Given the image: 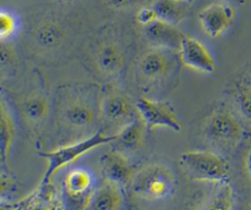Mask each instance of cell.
Wrapping results in <instances>:
<instances>
[{
	"instance_id": "1",
	"label": "cell",
	"mask_w": 251,
	"mask_h": 210,
	"mask_svg": "<svg viewBox=\"0 0 251 210\" xmlns=\"http://www.w3.org/2000/svg\"><path fill=\"white\" fill-rule=\"evenodd\" d=\"M101 93L102 88L93 83H69L57 88L54 122L61 144L80 141L100 129Z\"/></svg>"
},
{
	"instance_id": "2",
	"label": "cell",
	"mask_w": 251,
	"mask_h": 210,
	"mask_svg": "<svg viewBox=\"0 0 251 210\" xmlns=\"http://www.w3.org/2000/svg\"><path fill=\"white\" fill-rule=\"evenodd\" d=\"M178 51L149 47L136 63L137 85L143 96L159 100L178 83L181 66Z\"/></svg>"
},
{
	"instance_id": "3",
	"label": "cell",
	"mask_w": 251,
	"mask_h": 210,
	"mask_svg": "<svg viewBox=\"0 0 251 210\" xmlns=\"http://www.w3.org/2000/svg\"><path fill=\"white\" fill-rule=\"evenodd\" d=\"M202 133L205 141L219 150H232L243 137L239 115L226 105L216 106L204 119Z\"/></svg>"
},
{
	"instance_id": "4",
	"label": "cell",
	"mask_w": 251,
	"mask_h": 210,
	"mask_svg": "<svg viewBox=\"0 0 251 210\" xmlns=\"http://www.w3.org/2000/svg\"><path fill=\"white\" fill-rule=\"evenodd\" d=\"M176 185V174L170 166L162 162H153L134 172L128 188L138 198L161 200L172 195Z\"/></svg>"
},
{
	"instance_id": "5",
	"label": "cell",
	"mask_w": 251,
	"mask_h": 210,
	"mask_svg": "<svg viewBox=\"0 0 251 210\" xmlns=\"http://www.w3.org/2000/svg\"><path fill=\"white\" fill-rule=\"evenodd\" d=\"M184 175L191 181L212 184H226L230 181V167L217 152L208 150H186L178 158Z\"/></svg>"
},
{
	"instance_id": "6",
	"label": "cell",
	"mask_w": 251,
	"mask_h": 210,
	"mask_svg": "<svg viewBox=\"0 0 251 210\" xmlns=\"http://www.w3.org/2000/svg\"><path fill=\"white\" fill-rule=\"evenodd\" d=\"M114 138L115 134L109 135L102 128H100L88 138L59 146L57 148L50 151H39V155L44 157L48 162L46 171L40 181V184H47L51 182L53 175L58 170L73 163L88 151L100 146L110 144Z\"/></svg>"
},
{
	"instance_id": "7",
	"label": "cell",
	"mask_w": 251,
	"mask_h": 210,
	"mask_svg": "<svg viewBox=\"0 0 251 210\" xmlns=\"http://www.w3.org/2000/svg\"><path fill=\"white\" fill-rule=\"evenodd\" d=\"M138 115L135 103L133 104L126 93L112 84H107L102 88L100 128L107 134L110 130L112 135L116 134Z\"/></svg>"
},
{
	"instance_id": "8",
	"label": "cell",
	"mask_w": 251,
	"mask_h": 210,
	"mask_svg": "<svg viewBox=\"0 0 251 210\" xmlns=\"http://www.w3.org/2000/svg\"><path fill=\"white\" fill-rule=\"evenodd\" d=\"M96 189L93 172L85 167H75L67 172L62 185L63 206L69 209H87Z\"/></svg>"
},
{
	"instance_id": "9",
	"label": "cell",
	"mask_w": 251,
	"mask_h": 210,
	"mask_svg": "<svg viewBox=\"0 0 251 210\" xmlns=\"http://www.w3.org/2000/svg\"><path fill=\"white\" fill-rule=\"evenodd\" d=\"M90 59L95 71L108 80L118 79L126 64L125 49L112 34L104 35L94 44Z\"/></svg>"
},
{
	"instance_id": "10",
	"label": "cell",
	"mask_w": 251,
	"mask_h": 210,
	"mask_svg": "<svg viewBox=\"0 0 251 210\" xmlns=\"http://www.w3.org/2000/svg\"><path fill=\"white\" fill-rule=\"evenodd\" d=\"M136 109L149 130L168 128L179 132L182 128L174 106L168 102L140 96L135 101Z\"/></svg>"
},
{
	"instance_id": "11",
	"label": "cell",
	"mask_w": 251,
	"mask_h": 210,
	"mask_svg": "<svg viewBox=\"0 0 251 210\" xmlns=\"http://www.w3.org/2000/svg\"><path fill=\"white\" fill-rule=\"evenodd\" d=\"M51 108L48 95L40 89H34L21 99L19 111L25 126L32 134L38 133L45 123Z\"/></svg>"
},
{
	"instance_id": "12",
	"label": "cell",
	"mask_w": 251,
	"mask_h": 210,
	"mask_svg": "<svg viewBox=\"0 0 251 210\" xmlns=\"http://www.w3.org/2000/svg\"><path fill=\"white\" fill-rule=\"evenodd\" d=\"M179 60L182 66L198 72L211 74L217 70V64L213 55L197 38L184 34L179 49Z\"/></svg>"
},
{
	"instance_id": "13",
	"label": "cell",
	"mask_w": 251,
	"mask_h": 210,
	"mask_svg": "<svg viewBox=\"0 0 251 210\" xmlns=\"http://www.w3.org/2000/svg\"><path fill=\"white\" fill-rule=\"evenodd\" d=\"M234 16L233 5L226 2L212 3L199 12L198 21L206 35L217 38L229 27Z\"/></svg>"
},
{
	"instance_id": "14",
	"label": "cell",
	"mask_w": 251,
	"mask_h": 210,
	"mask_svg": "<svg viewBox=\"0 0 251 210\" xmlns=\"http://www.w3.org/2000/svg\"><path fill=\"white\" fill-rule=\"evenodd\" d=\"M99 164L104 180L117 183L123 188L129 185L135 172L126 153L113 148L100 156Z\"/></svg>"
},
{
	"instance_id": "15",
	"label": "cell",
	"mask_w": 251,
	"mask_h": 210,
	"mask_svg": "<svg viewBox=\"0 0 251 210\" xmlns=\"http://www.w3.org/2000/svg\"><path fill=\"white\" fill-rule=\"evenodd\" d=\"M142 27L144 37L150 47H162L178 51L184 33L177 28V25L158 19Z\"/></svg>"
},
{
	"instance_id": "16",
	"label": "cell",
	"mask_w": 251,
	"mask_h": 210,
	"mask_svg": "<svg viewBox=\"0 0 251 210\" xmlns=\"http://www.w3.org/2000/svg\"><path fill=\"white\" fill-rule=\"evenodd\" d=\"M31 36L37 47L52 51L62 46L67 37V29L59 20L47 18L40 20L32 27Z\"/></svg>"
},
{
	"instance_id": "17",
	"label": "cell",
	"mask_w": 251,
	"mask_h": 210,
	"mask_svg": "<svg viewBox=\"0 0 251 210\" xmlns=\"http://www.w3.org/2000/svg\"><path fill=\"white\" fill-rule=\"evenodd\" d=\"M145 129L146 125L142 118L139 115L136 116L115 134L114 140L110 143L112 148L124 153L137 150L143 143Z\"/></svg>"
},
{
	"instance_id": "18",
	"label": "cell",
	"mask_w": 251,
	"mask_h": 210,
	"mask_svg": "<svg viewBox=\"0 0 251 210\" xmlns=\"http://www.w3.org/2000/svg\"><path fill=\"white\" fill-rule=\"evenodd\" d=\"M7 206L14 209L62 208L63 201L62 197L59 196L56 188L49 182L47 184H39L37 189L27 197L15 204H7Z\"/></svg>"
},
{
	"instance_id": "19",
	"label": "cell",
	"mask_w": 251,
	"mask_h": 210,
	"mask_svg": "<svg viewBox=\"0 0 251 210\" xmlns=\"http://www.w3.org/2000/svg\"><path fill=\"white\" fill-rule=\"evenodd\" d=\"M231 87V96L236 113L251 125V73H240L233 80Z\"/></svg>"
},
{
	"instance_id": "20",
	"label": "cell",
	"mask_w": 251,
	"mask_h": 210,
	"mask_svg": "<svg viewBox=\"0 0 251 210\" xmlns=\"http://www.w3.org/2000/svg\"><path fill=\"white\" fill-rule=\"evenodd\" d=\"M123 201V187L117 183L104 180L103 184L96 188L87 209L116 210L121 207Z\"/></svg>"
},
{
	"instance_id": "21",
	"label": "cell",
	"mask_w": 251,
	"mask_h": 210,
	"mask_svg": "<svg viewBox=\"0 0 251 210\" xmlns=\"http://www.w3.org/2000/svg\"><path fill=\"white\" fill-rule=\"evenodd\" d=\"M0 114V151L2 169H9V154L15 135V125L13 118L4 101H1Z\"/></svg>"
},
{
	"instance_id": "22",
	"label": "cell",
	"mask_w": 251,
	"mask_h": 210,
	"mask_svg": "<svg viewBox=\"0 0 251 210\" xmlns=\"http://www.w3.org/2000/svg\"><path fill=\"white\" fill-rule=\"evenodd\" d=\"M151 6L157 13L159 20L177 25L185 16L187 6L173 0H152Z\"/></svg>"
},
{
	"instance_id": "23",
	"label": "cell",
	"mask_w": 251,
	"mask_h": 210,
	"mask_svg": "<svg viewBox=\"0 0 251 210\" xmlns=\"http://www.w3.org/2000/svg\"><path fill=\"white\" fill-rule=\"evenodd\" d=\"M232 189L229 183L222 184L219 190L199 208L210 210H227L232 208Z\"/></svg>"
},
{
	"instance_id": "24",
	"label": "cell",
	"mask_w": 251,
	"mask_h": 210,
	"mask_svg": "<svg viewBox=\"0 0 251 210\" xmlns=\"http://www.w3.org/2000/svg\"><path fill=\"white\" fill-rule=\"evenodd\" d=\"M20 26L18 16L9 9L2 8L0 11V38L1 41L11 39Z\"/></svg>"
},
{
	"instance_id": "25",
	"label": "cell",
	"mask_w": 251,
	"mask_h": 210,
	"mask_svg": "<svg viewBox=\"0 0 251 210\" xmlns=\"http://www.w3.org/2000/svg\"><path fill=\"white\" fill-rule=\"evenodd\" d=\"M135 20L141 26H145L158 20V17L151 4H144L141 5L137 10L135 14Z\"/></svg>"
},
{
	"instance_id": "26",
	"label": "cell",
	"mask_w": 251,
	"mask_h": 210,
	"mask_svg": "<svg viewBox=\"0 0 251 210\" xmlns=\"http://www.w3.org/2000/svg\"><path fill=\"white\" fill-rule=\"evenodd\" d=\"M15 52L12 46L8 43L6 44L5 41H1V65L2 69L4 67L11 66L16 60Z\"/></svg>"
},
{
	"instance_id": "27",
	"label": "cell",
	"mask_w": 251,
	"mask_h": 210,
	"mask_svg": "<svg viewBox=\"0 0 251 210\" xmlns=\"http://www.w3.org/2000/svg\"><path fill=\"white\" fill-rule=\"evenodd\" d=\"M145 0H105V3L112 9L125 10L141 4Z\"/></svg>"
},
{
	"instance_id": "28",
	"label": "cell",
	"mask_w": 251,
	"mask_h": 210,
	"mask_svg": "<svg viewBox=\"0 0 251 210\" xmlns=\"http://www.w3.org/2000/svg\"><path fill=\"white\" fill-rule=\"evenodd\" d=\"M246 166H247V170L249 175L251 176V150L249 151L248 155H247V159H246Z\"/></svg>"
},
{
	"instance_id": "29",
	"label": "cell",
	"mask_w": 251,
	"mask_h": 210,
	"mask_svg": "<svg viewBox=\"0 0 251 210\" xmlns=\"http://www.w3.org/2000/svg\"><path fill=\"white\" fill-rule=\"evenodd\" d=\"M175 1L176 3H178V4H181V5H185V6H188L189 4H191L194 0H173Z\"/></svg>"
},
{
	"instance_id": "30",
	"label": "cell",
	"mask_w": 251,
	"mask_h": 210,
	"mask_svg": "<svg viewBox=\"0 0 251 210\" xmlns=\"http://www.w3.org/2000/svg\"><path fill=\"white\" fill-rule=\"evenodd\" d=\"M223 1L226 2V3L231 4V5H233V4H244V2H245V0H223Z\"/></svg>"
}]
</instances>
